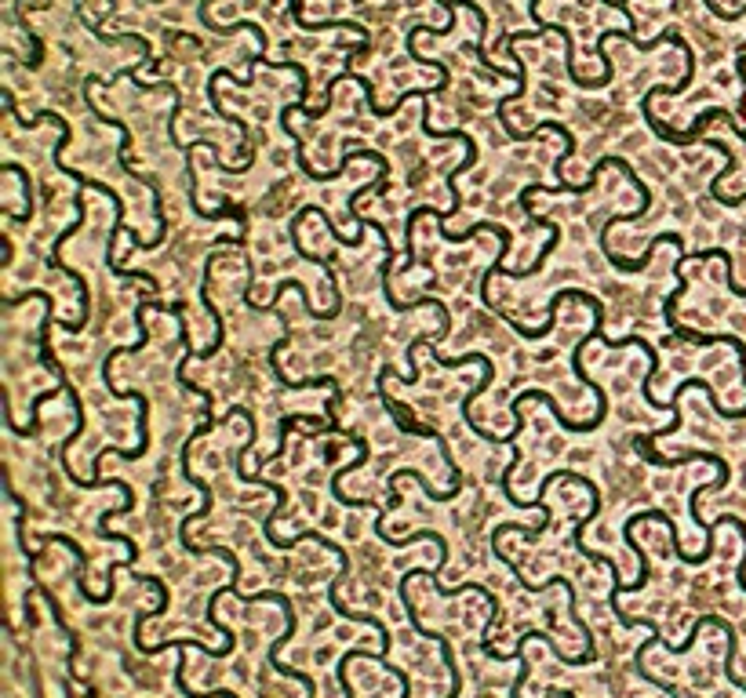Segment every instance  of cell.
Here are the masks:
<instances>
[{
    "label": "cell",
    "mask_w": 746,
    "mask_h": 698,
    "mask_svg": "<svg viewBox=\"0 0 746 698\" xmlns=\"http://www.w3.org/2000/svg\"><path fill=\"white\" fill-rule=\"evenodd\" d=\"M215 262H219V255H208V259H204V277H201V306H204V313H208V320L215 324V342L208 349H201V357H215V353L222 349V342H226L222 313L215 310V302H212V270H215Z\"/></svg>",
    "instance_id": "4"
},
{
    "label": "cell",
    "mask_w": 746,
    "mask_h": 698,
    "mask_svg": "<svg viewBox=\"0 0 746 698\" xmlns=\"http://www.w3.org/2000/svg\"><path fill=\"white\" fill-rule=\"evenodd\" d=\"M179 342H182V349H186V353H182V360L175 364V379H179V386H182V389H190V393H197V397L204 400V419H215V415H212L215 397H212V393H208L204 386H197L193 379H186V364H190L193 357H201V349H193V346H190V328H186V320H179Z\"/></svg>",
    "instance_id": "3"
},
{
    "label": "cell",
    "mask_w": 746,
    "mask_h": 698,
    "mask_svg": "<svg viewBox=\"0 0 746 698\" xmlns=\"http://www.w3.org/2000/svg\"><path fill=\"white\" fill-rule=\"evenodd\" d=\"M470 360L484 368V379L477 382V386L463 397V404H459V411H463V419H466V429H470L474 437H481L484 444H503V437H495V433H488V429L477 426V419H474V400L481 397L484 389L492 386V379H495V364H492L488 357H484V353H463V357H444V353H437V349H434V364H441V368H459V364H470Z\"/></svg>",
    "instance_id": "1"
},
{
    "label": "cell",
    "mask_w": 746,
    "mask_h": 698,
    "mask_svg": "<svg viewBox=\"0 0 746 698\" xmlns=\"http://www.w3.org/2000/svg\"><path fill=\"white\" fill-rule=\"evenodd\" d=\"M666 335H674V339H685V342H696V346H732L739 357V371H743V382H746V342L736 339V335H699V331L685 328V324H677L674 331H666Z\"/></svg>",
    "instance_id": "5"
},
{
    "label": "cell",
    "mask_w": 746,
    "mask_h": 698,
    "mask_svg": "<svg viewBox=\"0 0 746 698\" xmlns=\"http://www.w3.org/2000/svg\"><path fill=\"white\" fill-rule=\"evenodd\" d=\"M663 244H674V248H681L685 244V237L681 233H659L652 244H648V251L641 255V259H626V255H619V251H612V244H608V230L601 233V251H605V259L612 262L615 270H623V273H641L652 262V255H656V248H663Z\"/></svg>",
    "instance_id": "2"
}]
</instances>
